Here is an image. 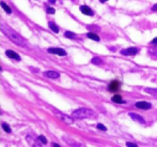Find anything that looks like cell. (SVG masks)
Instances as JSON below:
<instances>
[{
  "label": "cell",
  "instance_id": "30bf717a",
  "mask_svg": "<svg viewBox=\"0 0 157 147\" xmlns=\"http://www.w3.org/2000/svg\"><path fill=\"white\" fill-rule=\"evenodd\" d=\"M44 75L49 78H58L60 77V74L58 72L54 71V70H49V71L44 72Z\"/></svg>",
  "mask_w": 157,
  "mask_h": 147
},
{
  "label": "cell",
  "instance_id": "ba28073f",
  "mask_svg": "<svg viewBox=\"0 0 157 147\" xmlns=\"http://www.w3.org/2000/svg\"><path fill=\"white\" fill-rule=\"evenodd\" d=\"M129 116L133 119V120L136 121V122L140 123H145V120H144V118L139 114H136V113H129Z\"/></svg>",
  "mask_w": 157,
  "mask_h": 147
},
{
  "label": "cell",
  "instance_id": "83f0119b",
  "mask_svg": "<svg viewBox=\"0 0 157 147\" xmlns=\"http://www.w3.org/2000/svg\"><path fill=\"white\" fill-rule=\"evenodd\" d=\"M101 1V2H107V0H100Z\"/></svg>",
  "mask_w": 157,
  "mask_h": 147
},
{
  "label": "cell",
  "instance_id": "5b68a950",
  "mask_svg": "<svg viewBox=\"0 0 157 147\" xmlns=\"http://www.w3.org/2000/svg\"><path fill=\"white\" fill-rule=\"evenodd\" d=\"M138 51H139V50H138L137 47H133L121 51V54L124 55H135L138 53Z\"/></svg>",
  "mask_w": 157,
  "mask_h": 147
},
{
  "label": "cell",
  "instance_id": "e0dca14e",
  "mask_svg": "<svg viewBox=\"0 0 157 147\" xmlns=\"http://www.w3.org/2000/svg\"><path fill=\"white\" fill-rule=\"evenodd\" d=\"M91 62L93 63L95 65H101V64H103V61L101 59V58H98V57H95L93 59L91 60Z\"/></svg>",
  "mask_w": 157,
  "mask_h": 147
},
{
  "label": "cell",
  "instance_id": "5bb4252c",
  "mask_svg": "<svg viewBox=\"0 0 157 147\" xmlns=\"http://www.w3.org/2000/svg\"><path fill=\"white\" fill-rule=\"evenodd\" d=\"M48 25L49 28H51V30L53 31L54 32H55V33H58V32H59V29H58V28L57 27V25L54 22L50 21V22L48 23Z\"/></svg>",
  "mask_w": 157,
  "mask_h": 147
},
{
  "label": "cell",
  "instance_id": "3957f363",
  "mask_svg": "<svg viewBox=\"0 0 157 147\" xmlns=\"http://www.w3.org/2000/svg\"><path fill=\"white\" fill-rule=\"evenodd\" d=\"M48 51L51 54L58 55L59 56H65V55H67L65 51L62 48H60V47H51V48H48Z\"/></svg>",
  "mask_w": 157,
  "mask_h": 147
},
{
  "label": "cell",
  "instance_id": "ffe728a7",
  "mask_svg": "<svg viewBox=\"0 0 157 147\" xmlns=\"http://www.w3.org/2000/svg\"><path fill=\"white\" fill-rule=\"evenodd\" d=\"M38 139H40V141H41V142H42L43 144H47L48 141H47V139H46V138H45V136H42V135H41V136H39Z\"/></svg>",
  "mask_w": 157,
  "mask_h": 147
},
{
  "label": "cell",
  "instance_id": "4fadbf2b",
  "mask_svg": "<svg viewBox=\"0 0 157 147\" xmlns=\"http://www.w3.org/2000/svg\"><path fill=\"white\" fill-rule=\"evenodd\" d=\"M87 36L89 38H90V39L94 40V41H100L99 36H98V35H96V34L93 33V32H89V33H87Z\"/></svg>",
  "mask_w": 157,
  "mask_h": 147
},
{
  "label": "cell",
  "instance_id": "4316f807",
  "mask_svg": "<svg viewBox=\"0 0 157 147\" xmlns=\"http://www.w3.org/2000/svg\"><path fill=\"white\" fill-rule=\"evenodd\" d=\"M52 145H53L54 146H58V147H59V146H60V145H58V144H55V143H53V144H52Z\"/></svg>",
  "mask_w": 157,
  "mask_h": 147
},
{
  "label": "cell",
  "instance_id": "484cf974",
  "mask_svg": "<svg viewBox=\"0 0 157 147\" xmlns=\"http://www.w3.org/2000/svg\"><path fill=\"white\" fill-rule=\"evenodd\" d=\"M49 2H50V3H52V4H54V3H55L56 0H49Z\"/></svg>",
  "mask_w": 157,
  "mask_h": 147
},
{
  "label": "cell",
  "instance_id": "52a82bcc",
  "mask_svg": "<svg viewBox=\"0 0 157 147\" xmlns=\"http://www.w3.org/2000/svg\"><path fill=\"white\" fill-rule=\"evenodd\" d=\"M6 56L9 57V58H12V59H15L17 61H20L21 60V58L18 55V54H17L16 52L13 51L12 50H7L6 51Z\"/></svg>",
  "mask_w": 157,
  "mask_h": 147
},
{
  "label": "cell",
  "instance_id": "603a6c76",
  "mask_svg": "<svg viewBox=\"0 0 157 147\" xmlns=\"http://www.w3.org/2000/svg\"><path fill=\"white\" fill-rule=\"evenodd\" d=\"M127 146H130V147H137L138 145H136V144H135V143H132V142H127Z\"/></svg>",
  "mask_w": 157,
  "mask_h": 147
},
{
  "label": "cell",
  "instance_id": "ac0fdd59",
  "mask_svg": "<svg viewBox=\"0 0 157 147\" xmlns=\"http://www.w3.org/2000/svg\"><path fill=\"white\" fill-rule=\"evenodd\" d=\"M2 129L4 130V131L6 132V133H10L11 132H12L10 126H9L7 123H2Z\"/></svg>",
  "mask_w": 157,
  "mask_h": 147
},
{
  "label": "cell",
  "instance_id": "d6986e66",
  "mask_svg": "<svg viewBox=\"0 0 157 147\" xmlns=\"http://www.w3.org/2000/svg\"><path fill=\"white\" fill-rule=\"evenodd\" d=\"M64 36L67 38H75V34H74L73 32H66L64 33Z\"/></svg>",
  "mask_w": 157,
  "mask_h": 147
},
{
  "label": "cell",
  "instance_id": "d4e9b609",
  "mask_svg": "<svg viewBox=\"0 0 157 147\" xmlns=\"http://www.w3.org/2000/svg\"><path fill=\"white\" fill-rule=\"evenodd\" d=\"M152 10H153V11H157V4L154 5V6H153V8H152Z\"/></svg>",
  "mask_w": 157,
  "mask_h": 147
},
{
  "label": "cell",
  "instance_id": "2e32d148",
  "mask_svg": "<svg viewBox=\"0 0 157 147\" xmlns=\"http://www.w3.org/2000/svg\"><path fill=\"white\" fill-rule=\"evenodd\" d=\"M1 6H2V9H4L6 12H7L8 14L12 13V9H11L9 7V6H8V5H6L5 2H1Z\"/></svg>",
  "mask_w": 157,
  "mask_h": 147
},
{
  "label": "cell",
  "instance_id": "44dd1931",
  "mask_svg": "<svg viewBox=\"0 0 157 147\" xmlns=\"http://www.w3.org/2000/svg\"><path fill=\"white\" fill-rule=\"evenodd\" d=\"M97 127H98V128L99 129V130H103V131H106V130H107V127H106L105 126H104V125H103V124H101V123L98 124Z\"/></svg>",
  "mask_w": 157,
  "mask_h": 147
},
{
  "label": "cell",
  "instance_id": "8992f818",
  "mask_svg": "<svg viewBox=\"0 0 157 147\" xmlns=\"http://www.w3.org/2000/svg\"><path fill=\"white\" fill-rule=\"evenodd\" d=\"M136 107L139 109H143V110H148L151 108L152 105L150 103L146 102V101H140V102L136 103Z\"/></svg>",
  "mask_w": 157,
  "mask_h": 147
},
{
  "label": "cell",
  "instance_id": "cb8c5ba5",
  "mask_svg": "<svg viewBox=\"0 0 157 147\" xmlns=\"http://www.w3.org/2000/svg\"><path fill=\"white\" fill-rule=\"evenodd\" d=\"M151 43L152 44H157V37L156 38H155L153 40V41H151Z\"/></svg>",
  "mask_w": 157,
  "mask_h": 147
},
{
  "label": "cell",
  "instance_id": "7c38bea8",
  "mask_svg": "<svg viewBox=\"0 0 157 147\" xmlns=\"http://www.w3.org/2000/svg\"><path fill=\"white\" fill-rule=\"evenodd\" d=\"M61 119H62L64 122H65L66 123H68V124H72L74 123L73 119L71 117H69V116H66V115L64 114H61Z\"/></svg>",
  "mask_w": 157,
  "mask_h": 147
},
{
  "label": "cell",
  "instance_id": "6da1fadb",
  "mask_svg": "<svg viewBox=\"0 0 157 147\" xmlns=\"http://www.w3.org/2000/svg\"><path fill=\"white\" fill-rule=\"evenodd\" d=\"M1 29L2 32L9 38L12 42L15 43V44L22 46V47H25V42L24 41V40L20 37L19 35H18L15 32H14L12 29L9 28L7 26H5L4 24H2Z\"/></svg>",
  "mask_w": 157,
  "mask_h": 147
},
{
  "label": "cell",
  "instance_id": "9a60e30c",
  "mask_svg": "<svg viewBox=\"0 0 157 147\" xmlns=\"http://www.w3.org/2000/svg\"><path fill=\"white\" fill-rule=\"evenodd\" d=\"M144 90L153 96H157V88H145Z\"/></svg>",
  "mask_w": 157,
  "mask_h": 147
},
{
  "label": "cell",
  "instance_id": "9c48e42d",
  "mask_svg": "<svg viewBox=\"0 0 157 147\" xmlns=\"http://www.w3.org/2000/svg\"><path fill=\"white\" fill-rule=\"evenodd\" d=\"M80 9H81V12H82L83 14H84V15H90V16H92V15H94L93 11H92L91 9L88 7V6H81V7H80Z\"/></svg>",
  "mask_w": 157,
  "mask_h": 147
},
{
  "label": "cell",
  "instance_id": "7a4b0ae2",
  "mask_svg": "<svg viewBox=\"0 0 157 147\" xmlns=\"http://www.w3.org/2000/svg\"><path fill=\"white\" fill-rule=\"evenodd\" d=\"M71 116L76 119H86V118H95L97 114L94 111L90 110V109L81 108L74 111Z\"/></svg>",
  "mask_w": 157,
  "mask_h": 147
},
{
  "label": "cell",
  "instance_id": "8fae6325",
  "mask_svg": "<svg viewBox=\"0 0 157 147\" xmlns=\"http://www.w3.org/2000/svg\"><path fill=\"white\" fill-rule=\"evenodd\" d=\"M111 100L116 104H125V101L123 100L122 96L119 94H116L111 98Z\"/></svg>",
  "mask_w": 157,
  "mask_h": 147
},
{
  "label": "cell",
  "instance_id": "7402d4cb",
  "mask_svg": "<svg viewBox=\"0 0 157 147\" xmlns=\"http://www.w3.org/2000/svg\"><path fill=\"white\" fill-rule=\"evenodd\" d=\"M47 13L48 14H55V9L53 8H48L47 9Z\"/></svg>",
  "mask_w": 157,
  "mask_h": 147
},
{
  "label": "cell",
  "instance_id": "277c9868",
  "mask_svg": "<svg viewBox=\"0 0 157 147\" xmlns=\"http://www.w3.org/2000/svg\"><path fill=\"white\" fill-rule=\"evenodd\" d=\"M121 87V83L118 81H113L109 84L108 90L110 92H117L120 89Z\"/></svg>",
  "mask_w": 157,
  "mask_h": 147
}]
</instances>
